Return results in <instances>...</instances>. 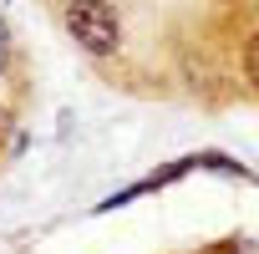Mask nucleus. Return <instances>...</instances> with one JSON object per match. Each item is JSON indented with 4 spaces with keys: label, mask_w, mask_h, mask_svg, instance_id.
Instances as JSON below:
<instances>
[{
    "label": "nucleus",
    "mask_w": 259,
    "mask_h": 254,
    "mask_svg": "<svg viewBox=\"0 0 259 254\" xmlns=\"http://www.w3.org/2000/svg\"><path fill=\"white\" fill-rule=\"evenodd\" d=\"M66 31L81 51L92 56H112L117 41H122V26H117V11L107 0H71L66 6Z\"/></svg>",
    "instance_id": "f257e3e1"
},
{
    "label": "nucleus",
    "mask_w": 259,
    "mask_h": 254,
    "mask_svg": "<svg viewBox=\"0 0 259 254\" xmlns=\"http://www.w3.org/2000/svg\"><path fill=\"white\" fill-rule=\"evenodd\" d=\"M244 76L259 87V36H249V46H244Z\"/></svg>",
    "instance_id": "f03ea898"
},
{
    "label": "nucleus",
    "mask_w": 259,
    "mask_h": 254,
    "mask_svg": "<svg viewBox=\"0 0 259 254\" xmlns=\"http://www.w3.org/2000/svg\"><path fill=\"white\" fill-rule=\"evenodd\" d=\"M6 56H11V31H6V21H0V71H6Z\"/></svg>",
    "instance_id": "7ed1b4c3"
}]
</instances>
